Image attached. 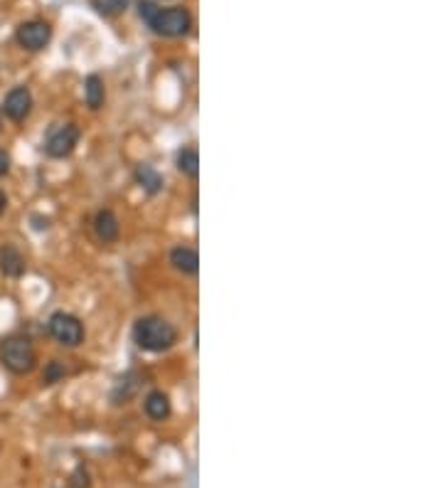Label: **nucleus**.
<instances>
[{
  "instance_id": "f3484780",
  "label": "nucleus",
  "mask_w": 443,
  "mask_h": 488,
  "mask_svg": "<svg viewBox=\"0 0 443 488\" xmlns=\"http://www.w3.org/2000/svg\"><path fill=\"white\" fill-rule=\"evenodd\" d=\"M104 5L106 8H101V13H121V10H126L129 0H104Z\"/></svg>"
},
{
  "instance_id": "20e7f679",
  "label": "nucleus",
  "mask_w": 443,
  "mask_h": 488,
  "mask_svg": "<svg viewBox=\"0 0 443 488\" xmlns=\"http://www.w3.org/2000/svg\"><path fill=\"white\" fill-rule=\"evenodd\" d=\"M49 333H52V338H55L59 346L77 348L81 340H84V326H81V321L77 316L57 311V313H52V318H49Z\"/></svg>"
},
{
  "instance_id": "f257e3e1",
  "label": "nucleus",
  "mask_w": 443,
  "mask_h": 488,
  "mask_svg": "<svg viewBox=\"0 0 443 488\" xmlns=\"http://www.w3.org/2000/svg\"><path fill=\"white\" fill-rule=\"evenodd\" d=\"M133 340L141 350L163 352L175 346L178 331L172 328V323H167L165 318H160V316H143L133 326Z\"/></svg>"
},
{
  "instance_id": "a211bd4d",
  "label": "nucleus",
  "mask_w": 443,
  "mask_h": 488,
  "mask_svg": "<svg viewBox=\"0 0 443 488\" xmlns=\"http://www.w3.org/2000/svg\"><path fill=\"white\" fill-rule=\"evenodd\" d=\"M10 170V155L5 153V151H0V178Z\"/></svg>"
},
{
  "instance_id": "39448f33",
  "label": "nucleus",
  "mask_w": 443,
  "mask_h": 488,
  "mask_svg": "<svg viewBox=\"0 0 443 488\" xmlns=\"http://www.w3.org/2000/svg\"><path fill=\"white\" fill-rule=\"evenodd\" d=\"M79 126L77 124H59L47 133L44 141V151L49 158H67L69 153H74L77 143H79Z\"/></svg>"
},
{
  "instance_id": "7ed1b4c3",
  "label": "nucleus",
  "mask_w": 443,
  "mask_h": 488,
  "mask_svg": "<svg viewBox=\"0 0 443 488\" xmlns=\"http://www.w3.org/2000/svg\"><path fill=\"white\" fill-rule=\"evenodd\" d=\"M148 25L153 27L158 35H163V38H183L185 32L190 30L192 18L185 8H165V10L158 8L155 18Z\"/></svg>"
},
{
  "instance_id": "f03ea898",
  "label": "nucleus",
  "mask_w": 443,
  "mask_h": 488,
  "mask_svg": "<svg viewBox=\"0 0 443 488\" xmlns=\"http://www.w3.org/2000/svg\"><path fill=\"white\" fill-rule=\"evenodd\" d=\"M0 363L5 365L10 372H15V375H25L37 363L35 348L23 335H10V338H5L0 343Z\"/></svg>"
},
{
  "instance_id": "9b49d317",
  "label": "nucleus",
  "mask_w": 443,
  "mask_h": 488,
  "mask_svg": "<svg viewBox=\"0 0 443 488\" xmlns=\"http://www.w3.org/2000/svg\"><path fill=\"white\" fill-rule=\"evenodd\" d=\"M170 264L183 274H197L200 269V257L192 247H175L170 252Z\"/></svg>"
},
{
  "instance_id": "4468645a",
  "label": "nucleus",
  "mask_w": 443,
  "mask_h": 488,
  "mask_svg": "<svg viewBox=\"0 0 443 488\" xmlns=\"http://www.w3.org/2000/svg\"><path fill=\"white\" fill-rule=\"evenodd\" d=\"M178 170L187 178H197L200 173V153L195 146H187L178 153Z\"/></svg>"
},
{
  "instance_id": "6e6552de",
  "label": "nucleus",
  "mask_w": 443,
  "mask_h": 488,
  "mask_svg": "<svg viewBox=\"0 0 443 488\" xmlns=\"http://www.w3.org/2000/svg\"><path fill=\"white\" fill-rule=\"evenodd\" d=\"M143 407H146V414L150 420L155 422H163L170 417L172 412V404H170V397L165 392H160V389H153V392H148L146 402H143Z\"/></svg>"
},
{
  "instance_id": "dca6fc26",
  "label": "nucleus",
  "mask_w": 443,
  "mask_h": 488,
  "mask_svg": "<svg viewBox=\"0 0 443 488\" xmlns=\"http://www.w3.org/2000/svg\"><path fill=\"white\" fill-rule=\"evenodd\" d=\"M155 13H158V5H155V3H150V0H141V3H138V15H141L146 23H150V20L155 18Z\"/></svg>"
},
{
  "instance_id": "1a4fd4ad",
  "label": "nucleus",
  "mask_w": 443,
  "mask_h": 488,
  "mask_svg": "<svg viewBox=\"0 0 443 488\" xmlns=\"http://www.w3.org/2000/svg\"><path fill=\"white\" fill-rule=\"evenodd\" d=\"M94 229H96V237L101 242H116L118 240V220L111 210H98L96 217H94Z\"/></svg>"
},
{
  "instance_id": "2eb2a0df",
  "label": "nucleus",
  "mask_w": 443,
  "mask_h": 488,
  "mask_svg": "<svg viewBox=\"0 0 443 488\" xmlns=\"http://www.w3.org/2000/svg\"><path fill=\"white\" fill-rule=\"evenodd\" d=\"M62 377H64V365L59 363V360H52V363L44 368V375H42V380H44V385H55V383H59Z\"/></svg>"
},
{
  "instance_id": "0eeeda50",
  "label": "nucleus",
  "mask_w": 443,
  "mask_h": 488,
  "mask_svg": "<svg viewBox=\"0 0 443 488\" xmlns=\"http://www.w3.org/2000/svg\"><path fill=\"white\" fill-rule=\"evenodd\" d=\"M3 112H5L8 118L12 121H23V118L30 116L32 112V94L27 87H12L10 92L5 94V101H3Z\"/></svg>"
},
{
  "instance_id": "423d86ee",
  "label": "nucleus",
  "mask_w": 443,
  "mask_h": 488,
  "mask_svg": "<svg viewBox=\"0 0 443 488\" xmlns=\"http://www.w3.org/2000/svg\"><path fill=\"white\" fill-rule=\"evenodd\" d=\"M49 38H52V27L42 23V20H30V23H23L18 27V42L23 44L25 50H42L44 44L49 42Z\"/></svg>"
},
{
  "instance_id": "ddd939ff",
  "label": "nucleus",
  "mask_w": 443,
  "mask_h": 488,
  "mask_svg": "<svg viewBox=\"0 0 443 488\" xmlns=\"http://www.w3.org/2000/svg\"><path fill=\"white\" fill-rule=\"evenodd\" d=\"M104 81L98 75H89L84 79V101L89 109H101L104 104Z\"/></svg>"
},
{
  "instance_id": "f8f14e48",
  "label": "nucleus",
  "mask_w": 443,
  "mask_h": 488,
  "mask_svg": "<svg viewBox=\"0 0 443 488\" xmlns=\"http://www.w3.org/2000/svg\"><path fill=\"white\" fill-rule=\"evenodd\" d=\"M135 183H138L148 195H155V192H160V188H163V175H160L150 163H141V166H135Z\"/></svg>"
},
{
  "instance_id": "9d476101",
  "label": "nucleus",
  "mask_w": 443,
  "mask_h": 488,
  "mask_svg": "<svg viewBox=\"0 0 443 488\" xmlns=\"http://www.w3.org/2000/svg\"><path fill=\"white\" fill-rule=\"evenodd\" d=\"M0 272L10 279H18L25 274V257L10 244L0 249Z\"/></svg>"
},
{
  "instance_id": "6ab92c4d",
  "label": "nucleus",
  "mask_w": 443,
  "mask_h": 488,
  "mask_svg": "<svg viewBox=\"0 0 443 488\" xmlns=\"http://www.w3.org/2000/svg\"><path fill=\"white\" fill-rule=\"evenodd\" d=\"M5 205H8V200H5V195H3V190H0V215H3V210H5Z\"/></svg>"
}]
</instances>
